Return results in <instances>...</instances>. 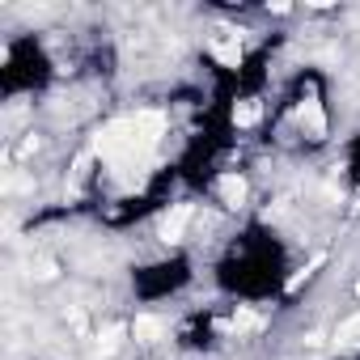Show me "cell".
Listing matches in <instances>:
<instances>
[{
    "label": "cell",
    "mask_w": 360,
    "mask_h": 360,
    "mask_svg": "<svg viewBox=\"0 0 360 360\" xmlns=\"http://www.w3.org/2000/svg\"><path fill=\"white\" fill-rule=\"evenodd\" d=\"M161 136V115L157 110H144V115H131V119H115L106 123L98 136H94V153L106 157V161H140Z\"/></svg>",
    "instance_id": "obj_1"
},
{
    "label": "cell",
    "mask_w": 360,
    "mask_h": 360,
    "mask_svg": "<svg viewBox=\"0 0 360 360\" xmlns=\"http://www.w3.org/2000/svg\"><path fill=\"white\" fill-rule=\"evenodd\" d=\"M191 217H195V208H191V204H178L169 217H161V229H157V233H161V242H169V246H174V242H183V233H187Z\"/></svg>",
    "instance_id": "obj_2"
},
{
    "label": "cell",
    "mask_w": 360,
    "mask_h": 360,
    "mask_svg": "<svg viewBox=\"0 0 360 360\" xmlns=\"http://www.w3.org/2000/svg\"><path fill=\"white\" fill-rule=\"evenodd\" d=\"M217 195H221L229 208H238V204L246 200V178H242V174H221V178H217Z\"/></svg>",
    "instance_id": "obj_3"
},
{
    "label": "cell",
    "mask_w": 360,
    "mask_h": 360,
    "mask_svg": "<svg viewBox=\"0 0 360 360\" xmlns=\"http://www.w3.org/2000/svg\"><path fill=\"white\" fill-rule=\"evenodd\" d=\"M131 335H136L140 343H157V339L165 335V322H161V318H153V314H140V318H136V326H131Z\"/></svg>",
    "instance_id": "obj_4"
},
{
    "label": "cell",
    "mask_w": 360,
    "mask_h": 360,
    "mask_svg": "<svg viewBox=\"0 0 360 360\" xmlns=\"http://www.w3.org/2000/svg\"><path fill=\"white\" fill-rule=\"evenodd\" d=\"M301 123L309 127V136H326V115H322V106H318L314 98L301 102Z\"/></svg>",
    "instance_id": "obj_5"
},
{
    "label": "cell",
    "mask_w": 360,
    "mask_h": 360,
    "mask_svg": "<svg viewBox=\"0 0 360 360\" xmlns=\"http://www.w3.org/2000/svg\"><path fill=\"white\" fill-rule=\"evenodd\" d=\"M335 343H339V347H360V314H356V318H347V322L339 326Z\"/></svg>",
    "instance_id": "obj_6"
},
{
    "label": "cell",
    "mask_w": 360,
    "mask_h": 360,
    "mask_svg": "<svg viewBox=\"0 0 360 360\" xmlns=\"http://www.w3.org/2000/svg\"><path fill=\"white\" fill-rule=\"evenodd\" d=\"M212 56H217L225 68H238V64H242V47H238V43H212Z\"/></svg>",
    "instance_id": "obj_7"
},
{
    "label": "cell",
    "mask_w": 360,
    "mask_h": 360,
    "mask_svg": "<svg viewBox=\"0 0 360 360\" xmlns=\"http://www.w3.org/2000/svg\"><path fill=\"white\" fill-rule=\"evenodd\" d=\"M233 123H238V127H255V123H259V106H255V102H238V106H233Z\"/></svg>",
    "instance_id": "obj_8"
},
{
    "label": "cell",
    "mask_w": 360,
    "mask_h": 360,
    "mask_svg": "<svg viewBox=\"0 0 360 360\" xmlns=\"http://www.w3.org/2000/svg\"><path fill=\"white\" fill-rule=\"evenodd\" d=\"M322 263H326V259H322V255H314V259H309V267H301V271H297V276L288 280V292H297V288H301V284H305V280H309V276H314L318 267H322Z\"/></svg>",
    "instance_id": "obj_9"
},
{
    "label": "cell",
    "mask_w": 360,
    "mask_h": 360,
    "mask_svg": "<svg viewBox=\"0 0 360 360\" xmlns=\"http://www.w3.org/2000/svg\"><path fill=\"white\" fill-rule=\"evenodd\" d=\"M119 343H123V326H106V330H102V339H98V347H102V352H115Z\"/></svg>",
    "instance_id": "obj_10"
},
{
    "label": "cell",
    "mask_w": 360,
    "mask_h": 360,
    "mask_svg": "<svg viewBox=\"0 0 360 360\" xmlns=\"http://www.w3.org/2000/svg\"><path fill=\"white\" fill-rule=\"evenodd\" d=\"M263 326V318L259 314H250V309H238V330H259Z\"/></svg>",
    "instance_id": "obj_11"
}]
</instances>
